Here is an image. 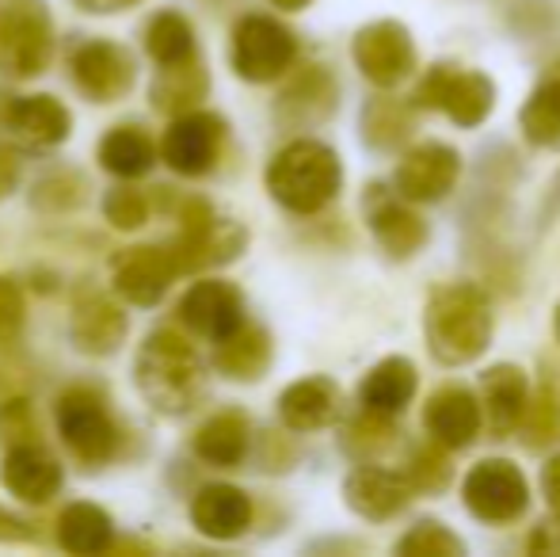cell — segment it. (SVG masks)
Returning <instances> with one entry per match:
<instances>
[{
	"label": "cell",
	"instance_id": "b9f144b4",
	"mask_svg": "<svg viewBox=\"0 0 560 557\" xmlns=\"http://www.w3.org/2000/svg\"><path fill=\"white\" fill-rule=\"evenodd\" d=\"M15 176H20V164H15L12 153H4V149H0V195L12 192Z\"/></svg>",
	"mask_w": 560,
	"mask_h": 557
},
{
	"label": "cell",
	"instance_id": "7dc6e473",
	"mask_svg": "<svg viewBox=\"0 0 560 557\" xmlns=\"http://www.w3.org/2000/svg\"><path fill=\"white\" fill-rule=\"evenodd\" d=\"M549 73H560V54H557L553 61H549Z\"/></svg>",
	"mask_w": 560,
	"mask_h": 557
},
{
	"label": "cell",
	"instance_id": "ffe728a7",
	"mask_svg": "<svg viewBox=\"0 0 560 557\" xmlns=\"http://www.w3.org/2000/svg\"><path fill=\"white\" fill-rule=\"evenodd\" d=\"M191 523L207 538H241L252 527V500L236 485H207L191 500Z\"/></svg>",
	"mask_w": 560,
	"mask_h": 557
},
{
	"label": "cell",
	"instance_id": "5b68a950",
	"mask_svg": "<svg viewBox=\"0 0 560 557\" xmlns=\"http://www.w3.org/2000/svg\"><path fill=\"white\" fill-rule=\"evenodd\" d=\"M54 50L43 0H0V73L23 81L46 69Z\"/></svg>",
	"mask_w": 560,
	"mask_h": 557
},
{
	"label": "cell",
	"instance_id": "ab89813d",
	"mask_svg": "<svg viewBox=\"0 0 560 557\" xmlns=\"http://www.w3.org/2000/svg\"><path fill=\"white\" fill-rule=\"evenodd\" d=\"M27 436H31L27 405H23V402H12L4 413H0V439H8V443H23Z\"/></svg>",
	"mask_w": 560,
	"mask_h": 557
},
{
	"label": "cell",
	"instance_id": "d6986e66",
	"mask_svg": "<svg viewBox=\"0 0 560 557\" xmlns=\"http://www.w3.org/2000/svg\"><path fill=\"white\" fill-rule=\"evenodd\" d=\"M73 81L84 96L112 104V100L126 96V89L133 84V66L115 43H84L73 54Z\"/></svg>",
	"mask_w": 560,
	"mask_h": 557
},
{
	"label": "cell",
	"instance_id": "60d3db41",
	"mask_svg": "<svg viewBox=\"0 0 560 557\" xmlns=\"http://www.w3.org/2000/svg\"><path fill=\"white\" fill-rule=\"evenodd\" d=\"M541 492H546L549 512L560 515V454H553L546 462V469H541Z\"/></svg>",
	"mask_w": 560,
	"mask_h": 557
},
{
	"label": "cell",
	"instance_id": "52a82bcc",
	"mask_svg": "<svg viewBox=\"0 0 560 557\" xmlns=\"http://www.w3.org/2000/svg\"><path fill=\"white\" fill-rule=\"evenodd\" d=\"M351 58L359 73L366 77L374 89H397L416 73V43L408 35L405 23L397 20H374L366 27L354 31L351 38Z\"/></svg>",
	"mask_w": 560,
	"mask_h": 557
},
{
	"label": "cell",
	"instance_id": "2e32d148",
	"mask_svg": "<svg viewBox=\"0 0 560 557\" xmlns=\"http://www.w3.org/2000/svg\"><path fill=\"white\" fill-rule=\"evenodd\" d=\"M179 321H184L191 333L218 344L222 336L233 333L236 325H244V298L233 282H222V279L195 282L184 294V302H179Z\"/></svg>",
	"mask_w": 560,
	"mask_h": 557
},
{
	"label": "cell",
	"instance_id": "ee69618b",
	"mask_svg": "<svg viewBox=\"0 0 560 557\" xmlns=\"http://www.w3.org/2000/svg\"><path fill=\"white\" fill-rule=\"evenodd\" d=\"M0 538H27V527L20 520H12L8 512H0Z\"/></svg>",
	"mask_w": 560,
	"mask_h": 557
},
{
	"label": "cell",
	"instance_id": "7402d4cb",
	"mask_svg": "<svg viewBox=\"0 0 560 557\" xmlns=\"http://www.w3.org/2000/svg\"><path fill=\"white\" fill-rule=\"evenodd\" d=\"M416 397V367L405 356H385L382 363H374L366 371L359 386V405L370 413H385L397 417L405 413V405Z\"/></svg>",
	"mask_w": 560,
	"mask_h": 557
},
{
	"label": "cell",
	"instance_id": "8d00e7d4",
	"mask_svg": "<svg viewBox=\"0 0 560 557\" xmlns=\"http://www.w3.org/2000/svg\"><path fill=\"white\" fill-rule=\"evenodd\" d=\"M104 214L115 230H138L149 218V202H145V195L133 192V187H115L104 199Z\"/></svg>",
	"mask_w": 560,
	"mask_h": 557
},
{
	"label": "cell",
	"instance_id": "e0dca14e",
	"mask_svg": "<svg viewBox=\"0 0 560 557\" xmlns=\"http://www.w3.org/2000/svg\"><path fill=\"white\" fill-rule=\"evenodd\" d=\"M179 264L172 248H130L115 260V290L133 305H153L164 298Z\"/></svg>",
	"mask_w": 560,
	"mask_h": 557
},
{
	"label": "cell",
	"instance_id": "4fadbf2b",
	"mask_svg": "<svg viewBox=\"0 0 560 557\" xmlns=\"http://www.w3.org/2000/svg\"><path fill=\"white\" fill-rule=\"evenodd\" d=\"M423 431L428 439L443 443L446 451H465L480 436V405L477 390L462 382H446L423 405Z\"/></svg>",
	"mask_w": 560,
	"mask_h": 557
},
{
	"label": "cell",
	"instance_id": "1f68e13d",
	"mask_svg": "<svg viewBox=\"0 0 560 557\" xmlns=\"http://www.w3.org/2000/svg\"><path fill=\"white\" fill-rule=\"evenodd\" d=\"M202 92H207V77H202V69L195 66L191 58L176 61V66L161 69V81L153 84V107L184 115L195 100H202Z\"/></svg>",
	"mask_w": 560,
	"mask_h": 557
},
{
	"label": "cell",
	"instance_id": "bcb514c9",
	"mask_svg": "<svg viewBox=\"0 0 560 557\" xmlns=\"http://www.w3.org/2000/svg\"><path fill=\"white\" fill-rule=\"evenodd\" d=\"M553 336H557V344H560V302H557V310H553Z\"/></svg>",
	"mask_w": 560,
	"mask_h": 557
},
{
	"label": "cell",
	"instance_id": "cb8c5ba5",
	"mask_svg": "<svg viewBox=\"0 0 560 557\" xmlns=\"http://www.w3.org/2000/svg\"><path fill=\"white\" fill-rule=\"evenodd\" d=\"M214 363H218V371L229 374V379L252 382L267 371V363H271V340H267V333L259 325H248V321H244V325H236L233 333L218 340Z\"/></svg>",
	"mask_w": 560,
	"mask_h": 557
},
{
	"label": "cell",
	"instance_id": "9c48e42d",
	"mask_svg": "<svg viewBox=\"0 0 560 557\" xmlns=\"http://www.w3.org/2000/svg\"><path fill=\"white\" fill-rule=\"evenodd\" d=\"M457 176H462V153L454 146L420 141V146H408L400 153L397 172H393V192L416 207H428V202H439L454 192Z\"/></svg>",
	"mask_w": 560,
	"mask_h": 557
},
{
	"label": "cell",
	"instance_id": "83f0119b",
	"mask_svg": "<svg viewBox=\"0 0 560 557\" xmlns=\"http://www.w3.org/2000/svg\"><path fill=\"white\" fill-rule=\"evenodd\" d=\"M122 333H126V317L112 302H104V298H84L73 310V340L84 351H100V356L115 351Z\"/></svg>",
	"mask_w": 560,
	"mask_h": 557
},
{
	"label": "cell",
	"instance_id": "6da1fadb",
	"mask_svg": "<svg viewBox=\"0 0 560 557\" xmlns=\"http://www.w3.org/2000/svg\"><path fill=\"white\" fill-rule=\"evenodd\" d=\"M495 333L492 298L477 282L435 287L423 305V344L443 367H469L488 351Z\"/></svg>",
	"mask_w": 560,
	"mask_h": 557
},
{
	"label": "cell",
	"instance_id": "e575fe53",
	"mask_svg": "<svg viewBox=\"0 0 560 557\" xmlns=\"http://www.w3.org/2000/svg\"><path fill=\"white\" fill-rule=\"evenodd\" d=\"M400 474L408 477L412 492H443L450 485V477H454V469H450L446 446L428 439V443H420L408 454V466L400 469Z\"/></svg>",
	"mask_w": 560,
	"mask_h": 557
},
{
	"label": "cell",
	"instance_id": "836d02e7",
	"mask_svg": "<svg viewBox=\"0 0 560 557\" xmlns=\"http://www.w3.org/2000/svg\"><path fill=\"white\" fill-rule=\"evenodd\" d=\"M393 554H400V557H462L465 543L450 527H443V523L423 520V523L408 527L405 535L397 538Z\"/></svg>",
	"mask_w": 560,
	"mask_h": 557
},
{
	"label": "cell",
	"instance_id": "f6af8a7d",
	"mask_svg": "<svg viewBox=\"0 0 560 557\" xmlns=\"http://www.w3.org/2000/svg\"><path fill=\"white\" fill-rule=\"evenodd\" d=\"M267 4L282 8V12H302V8H310V0H267Z\"/></svg>",
	"mask_w": 560,
	"mask_h": 557
},
{
	"label": "cell",
	"instance_id": "44dd1931",
	"mask_svg": "<svg viewBox=\"0 0 560 557\" xmlns=\"http://www.w3.org/2000/svg\"><path fill=\"white\" fill-rule=\"evenodd\" d=\"M279 417L290 431H320L339 417V386L332 379H302L282 390Z\"/></svg>",
	"mask_w": 560,
	"mask_h": 557
},
{
	"label": "cell",
	"instance_id": "d6a6232c",
	"mask_svg": "<svg viewBox=\"0 0 560 557\" xmlns=\"http://www.w3.org/2000/svg\"><path fill=\"white\" fill-rule=\"evenodd\" d=\"M515 431L523 436L526 446H534V451L560 443V397L553 394V390H538V394L530 390Z\"/></svg>",
	"mask_w": 560,
	"mask_h": 557
},
{
	"label": "cell",
	"instance_id": "d4e9b609",
	"mask_svg": "<svg viewBox=\"0 0 560 557\" xmlns=\"http://www.w3.org/2000/svg\"><path fill=\"white\" fill-rule=\"evenodd\" d=\"M252 443V428L244 413H218L195 431V454L210 466H241Z\"/></svg>",
	"mask_w": 560,
	"mask_h": 557
},
{
	"label": "cell",
	"instance_id": "7bdbcfd3",
	"mask_svg": "<svg viewBox=\"0 0 560 557\" xmlns=\"http://www.w3.org/2000/svg\"><path fill=\"white\" fill-rule=\"evenodd\" d=\"M77 4L84 8V12H122V8L138 4V0H77Z\"/></svg>",
	"mask_w": 560,
	"mask_h": 557
},
{
	"label": "cell",
	"instance_id": "74e56055",
	"mask_svg": "<svg viewBox=\"0 0 560 557\" xmlns=\"http://www.w3.org/2000/svg\"><path fill=\"white\" fill-rule=\"evenodd\" d=\"M23 328V294L12 279H0V344L15 340Z\"/></svg>",
	"mask_w": 560,
	"mask_h": 557
},
{
	"label": "cell",
	"instance_id": "4dcf8cb0",
	"mask_svg": "<svg viewBox=\"0 0 560 557\" xmlns=\"http://www.w3.org/2000/svg\"><path fill=\"white\" fill-rule=\"evenodd\" d=\"M145 50L156 66H176L187 61L195 54V31L184 15L176 12H161L153 23L145 27Z\"/></svg>",
	"mask_w": 560,
	"mask_h": 557
},
{
	"label": "cell",
	"instance_id": "8992f818",
	"mask_svg": "<svg viewBox=\"0 0 560 557\" xmlns=\"http://www.w3.org/2000/svg\"><path fill=\"white\" fill-rule=\"evenodd\" d=\"M465 512L480 523H515L530 508V481L508 459H480L462 481Z\"/></svg>",
	"mask_w": 560,
	"mask_h": 557
},
{
	"label": "cell",
	"instance_id": "30bf717a",
	"mask_svg": "<svg viewBox=\"0 0 560 557\" xmlns=\"http://www.w3.org/2000/svg\"><path fill=\"white\" fill-rule=\"evenodd\" d=\"M366 222L377 248L389 260H412L428 245V222L420 218L416 202L400 199L393 187H370L366 195Z\"/></svg>",
	"mask_w": 560,
	"mask_h": 557
},
{
	"label": "cell",
	"instance_id": "4316f807",
	"mask_svg": "<svg viewBox=\"0 0 560 557\" xmlns=\"http://www.w3.org/2000/svg\"><path fill=\"white\" fill-rule=\"evenodd\" d=\"M112 515L96 504H69L58 520V543L69 554H104L112 546Z\"/></svg>",
	"mask_w": 560,
	"mask_h": 557
},
{
	"label": "cell",
	"instance_id": "484cf974",
	"mask_svg": "<svg viewBox=\"0 0 560 557\" xmlns=\"http://www.w3.org/2000/svg\"><path fill=\"white\" fill-rule=\"evenodd\" d=\"M518 130L530 146L560 149V73L546 69L541 84L518 107Z\"/></svg>",
	"mask_w": 560,
	"mask_h": 557
},
{
	"label": "cell",
	"instance_id": "7c38bea8",
	"mask_svg": "<svg viewBox=\"0 0 560 557\" xmlns=\"http://www.w3.org/2000/svg\"><path fill=\"white\" fill-rule=\"evenodd\" d=\"M412 485L400 469H385L377 462H362L347 474L343 481V500L354 515L370 523H385L397 520L408 504H412Z\"/></svg>",
	"mask_w": 560,
	"mask_h": 557
},
{
	"label": "cell",
	"instance_id": "8fae6325",
	"mask_svg": "<svg viewBox=\"0 0 560 557\" xmlns=\"http://www.w3.org/2000/svg\"><path fill=\"white\" fill-rule=\"evenodd\" d=\"M58 431L69 451L84 462H104L115 451V423L89 390H69L58 397Z\"/></svg>",
	"mask_w": 560,
	"mask_h": 557
},
{
	"label": "cell",
	"instance_id": "3957f363",
	"mask_svg": "<svg viewBox=\"0 0 560 557\" xmlns=\"http://www.w3.org/2000/svg\"><path fill=\"white\" fill-rule=\"evenodd\" d=\"M202 371L195 348L172 328L153 333L138 356V390L153 409L184 413L199 397Z\"/></svg>",
	"mask_w": 560,
	"mask_h": 557
},
{
	"label": "cell",
	"instance_id": "603a6c76",
	"mask_svg": "<svg viewBox=\"0 0 560 557\" xmlns=\"http://www.w3.org/2000/svg\"><path fill=\"white\" fill-rule=\"evenodd\" d=\"M8 127L27 146H58L69 138V112L54 96H20L8 107Z\"/></svg>",
	"mask_w": 560,
	"mask_h": 557
},
{
	"label": "cell",
	"instance_id": "5bb4252c",
	"mask_svg": "<svg viewBox=\"0 0 560 557\" xmlns=\"http://www.w3.org/2000/svg\"><path fill=\"white\" fill-rule=\"evenodd\" d=\"M530 397V379L518 363H495L480 374L477 382V405H480V428H488L492 439H508L515 431L523 405Z\"/></svg>",
	"mask_w": 560,
	"mask_h": 557
},
{
	"label": "cell",
	"instance_id": "277c9868",
	"mask_svg": "<svg viewBox=\"0 0 560 557\" xmlns=\"http://www.w3.org/2000/svg\"><path fill=\"white\" fill-rule=\"evenodd\" d=\"M412 107L416 112H443L457 127H480L495 107V84L480 69L439 61L420 77Z\"/></svg>",
	"mask_w": 560,
	"mask_h": 557
},
{
	"label": "cell",
	"instance_id": "ba28073f",
	"mask_svg": "<svg viewBox=\"0 0 560 557\" xmlns=\"http://www.w3.org/2000/svg\"><path fill=\"white\" fill-rule=\"evenodd\" d=\"M298 58V38L271 15H244L233 31V69L252 84L279 81Z\"/></svg>",
	"mask_w": 560,
	"mask_h": 557
},
{
	"label": "cell",
	"instance_id": "7a4b0ae2",
	"mask_svg": "<svg viewBox=\"0 0 560 557\" xmlns=\"http://www.w3.org/2000/svg\"><path fill=\"white\" fill-rule=\"evenodd\" d=\"M343 164L336 149L317 138H298L275 153L267 164V192L290 214H317L339 195Z\"/></svg>",
	"mask_w": 560,
	"mask_h": 557
},
{
	"label": "cell",
	"instance_id": "ac0fdd59",
	"mask_svg": "<svg viewBox=\"0 0 560 557\" xmlns=\"http://www.w3.org/2000/svg\"><path fill=\"white\" fill-rule=\"evenodd\" d=\"M0 481L8 485L12 497L27 500V504H46L61 489V466L54 462V454H46L31 439H23V443H8Z\"/></svg>",
	"mask_w": 560,
	"mask_h": 557
},
{
	"label": "cell",
	"instance_id": "d590c367",
	"mask_svg": "<svg viewBox=\"0 0 560 557\" xmlns=\"http://www.w3.org/2000/svg\"><path fill=\"white\" fill-rule=\"evenodd\" d=\"M397 439V417H385V413L359 409V417L347 423V451L359 454V459H374V454L389 451V443Z\"/></svg>",
	"mask_w": 560,
	"mask_h": 557
},
{
	"label": "cell",
	"instance_id": "9a60e30c",
	"mask_svg": "<svg viewBox=\"0 0 560 557\" xmlns=\"http://www.w3.org/2000/svg\"><path fill=\"white\" fill-rule=\"evenodd\" d=\"M218 146H222V119L184 112L168 127V135H164L161 156L179 176H202V172H210V164L218 161Z\"/></svg>",
	"mask_w": 560,
	"mask_h": 557
},
{
	"label": "cell",
	"instance_id": "f1b7e54d",
	"mask_svg": "<svg viewBox=\"0 0 560 557\" xmlns=\"http://www.w3.org/2000/svg\"><path fill=\"white\" fill-rule=\"evenodd\" d=\"M156 161V146L149 135H141L138 127H115L112 135L100 141V164H104L112 176L133 179L145 176Z\"/></svg>",
	"mask_w": 560,
	"mask_h": 557
},
{
	"label": "cell",
	"instance_id": "f546056e",
	"mask_svg": "<svg viewBox=\"0 0 560 557\" xmlns=\"http://www.w3.org/2000/svg\"><path fill=\"white\" fill-rule=\"evenodd\" d=\"M412 104H400V100H370L366 112H362V138L374 149H397L405 146L412 135Z\"/></svg>",
	"mask_w": 560,
	"mask_h": 557
},
{
	"label": "cell",
	"instance_id": "f35d334b",
	"mask_svg": "<svg viewBox=\"0 0 560 557\" xmlns=\"http://www.w3.org/2000/svg\"><path fill=\"white\" fill-rule=\"evenodd\" d=\"M526 550H530L534 557H560V515L538 523V527L530 531V538H526Z\"/></svg>",
	"mask_w": 560,
	"mask_h": 557
}]
</instances>
